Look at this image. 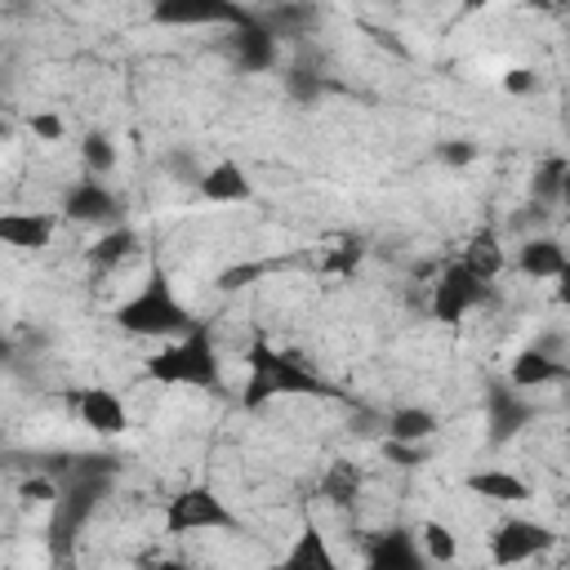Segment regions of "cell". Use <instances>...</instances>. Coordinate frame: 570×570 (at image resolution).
<instances>
[{"mask_svg":"<svg viewBox=\"0 0 570 570\" xmlns=\"http://www.w3.org/2000/svg\"><path fill=\"white\" fill-rule=\"evenodd\" d=\"M111 325L120 334H134V338H156V343H169V338H183L200 325V316L187 307V298L178 294V285L169 281V272L160 263L147 267L142 285L129 289L116 307H111Z\"/></svg>","mask_w":570,"mask_h":570,"instance_id":"cell-1","label":"cell"},{"mask_svg":"<svg viewBox=\"0 0 570 570\" xmlns=\"http://www.w3.org/2000/svg\"><path fill=\"white\" fill-rule=\"evenodd\" d=\"M245 387H240V401L249 410L276 401V396H338L321 370H312L298 352H281L272 347L267 338H254L249 352H245Z\"/></svg>","mask_w":570,"mask_h":570,"instance_id":"cell-2","label":"cell"},{"mask_svg":"<svg viewBox=\"0 0 570 570\" xmlns=\"http://www.w3.org/2000/svg\"><path fill=\"white\" fill-rule=\"evenodd\" d=\"M142 379L156 387H196V392H223V356L214 343V330L200 321L191 334L160 343L142 361Z\"/></svg>","mask_w":570,"mask_h":570,"instance_id":"cell-3","label":"cell"},{"mask_svg":"<svg viewBox=\"0 0 570 570\" xmlns=\"http://www.w3.org/2000/svg\"><path fill=\"white\" fill-rule=\"evenodd\" d=\"M245 521L214 485H183L165 499V534H236Z\"/></svg>","mask_w":570,"mask_h":570,"instance_id":"cell-4","label":"cell"},{"mask_svg":"<svg viewBox=\"0 0 570 570\" xmlns=\"http://www.w3.org/2000/svg\"><path fill=\"white\" fill-rule=\"evenodd\" d=\"M485 298H490V281H485L476 267H468L463 258H454V263L441 267V276H436L432 289H428V316L441 321V325H459V321L472 316Z\"/></svg>","mask_w":570,"mask_h":570,"instance_id":"cell-5","label":"cell"},{"mask_svg":"<svg viewBox=\"0 0 570 570\" xmlns=\"http://www.w3.org/2000/svg\"><path fill=\"white\" fill-rule=\"evenodd\" d=\"M552 548H557V530L534 521V517H503L485 534V557L494 570H517V566H525Z\"/></svg>","mask_w":570,"mask_h":570,"instance_id":"cell-6","label":"cell"},{"mask_svg":"<svg viewBox=\"0 0 570 570\" xmlns=\"http://www.w3.org/2000/svg\"><path fill=\"white\" fill-rule=\"evenodd\" d=\"M254 9L245 4H232V0H160L151 9V22L160 27H245Z\"/></svg>","mask_w":570,"mask_h":570,"instance_id":"cell-7","label":"cell"},{"mask_svg":"<svg viewBox=\"0 0 570 570\" xmlns=\"http://www.w3.org/2000/svg\"><path fill=\"white\" fill-rule=\"evenodd\" d=\"M62 214L71 223H85V227H116L120 214H125V205H120V196L102 178H80V183L67 187Z\"/></svg>","mask_w":570,"mask_h":570,"instance_id":"cell-8","label":"cell"},{"mask_svg":"<svg viewBox=\"0 0 570 570\" xmlns=\"http://www.w3.org/2000/svg\"><path fill=\"white\" fill-rule=\"evenodd\" d=\"M267 570H343V561H338L330 534L321 530V521L316 517H303L298 530H294V539H289V548Z\"/></svg>","mask_w":570,"mask_h":570,"instance_id":"cell-9","label":"cell"},{"mask_svg":"<svg viewBox=\"0 0 570 570\" xmlns=\"http://www.w3.org/2000/svg\"><path fill=\"white\" fill-rule=\"evenodd\" d=\"M570 379V365L552 352V347H539V343H530V347H521L517 356H512V365H508V387L512 392H543V387H557V383H566Z\"/></svg>","mask_w":570,"mask_h":570,"instance_id":"cell-10","label":"cell"},{"mask_svg":"<svg viewBox=\"0 0 570 570\" xmlns=\"http://www.w3.org/2000/svg\"><path fill=\"white\" fill-rule=\"evenodd\" d=\"M76 419L94 432V436H125L129 432V410H125V401H120V392H111V387H102V383H94V387H80L76 392Z\"/></svg>","mask_w":570,"mask_h":570,"instance_id":"cell-11","label":"cell"},{"mask_svg":"<svg viewBox=\"0 0 570 570\" xmlns=\"http://www.w3.org/2000/svg\"><path fill=\"white\" fill-rule=\"evenodd\" d=\"M365 570H428L419 534L410 525H387L365 543Z\"/></svg>","mask_w":570,"mask_h":570,"instance_id":"cell-12","label":"cell"},{"mask_svg":"<svg viewBox=\"0 0 570 570\" xmlns=\"http://www.w3.org/2000/svg\"><path fill=\"white\" fill-rule=\"evenodd\" d=\"M534 419H539V410H534V401H530L525 392L494 387L490 401H485V428H490V441H494V445H508V441L521 436Z\"/></svg>","mask_w":570,"mask_h":570,"instance_id":"cell-13","label":"cell"},{"mask_svg":"<svg viewBox=\"0 0 570 570\" xmlns=\"http://www.w3.org/2000/svg\"><path fill=\"white\" fill-rule=\"evenodd\" d=\"M53 232H58L53 214H40V209H0V245L4 249H18V254L49 249Z\"/></svg>","mask_w":570,"mask_h":570,"instance_id":"cell-14","label":"cell"},{"mask_svg":"<svg viewBox=\"0 0 570 570\" xmlns=\"http://www.w3.org/2000/svg\"><path fill=\"white\" fill-rule=\"evenodd\" d=\"M196 196L205 205H245V200H254V183L236 160H214L209 169H200Z\"/></svg>","mask_w":570,"mask_h":570,"instance_id":"cell-15","label":"cell"},{"mask_svg":"<svg viewBox=\"0 0 570 570\" xmlns=\"http://www.w3.org/2000/svg\"><path fill=\"white\" fill-rule=\"evenodd\" d=\"M463 490L481 503H525L534 490L525 476H517L512 468H499V463H485L476 472H463Z\"/></svg>","mask_w":570,"mask_h":570,"instance_id":"cell-16","label":"cell"},{"mask_svg":"<svg viewBox=\"0 0 570 570\" xmlns=\"http://www.w3.org/2000/svg\"><path fill=\"white\" fill-rule=\"evenodd\" d=\"M232 58L240 71H272L281 62V40L249 13V22L232 31Z\"/></svg>","mask_w":570,"mask_h":570,"instance_id":"cell-17","label":"cell"},{"mask_svg":"<svg viewBox=\"0 0 570 570\" xmlns=\"http://www.w3.org/2000/svg\"><path fill=\"white\" fill-rule=\"evenodd\" d=\"M517 272L530 281H561L566 276V245L557 236H530L517 245Z\"/></svg>","mask_w":570,"mask_h":570,"instance_id":"cell-18","label":"cell"},{"mask_svg":"<svg viewBox=\"0 0 570 570\" xmlns=\"http://www.w3.org/2000/svg\"><path fill=\"white\" fill-rule=\"evenodd\" d=\"M441 432V414L432 405H396L387 414V445H428L432 436Z\"/></svg>","mask_w":570,"mask_h":570,"instance_id":"cell-19","label":"cell"},{"mask_svg":"<svg viewBox=\"0 0 570 570\" xmlns=\"http://www.w3.org/2000/svg\"><path fill=\"white\" fill-rule=\"evenodd\" d=\"M414 534H419V548H423L428 566H454L459 561V534H454L450 521L428 517L423 525H414Z\"/></svg>","mask_w":570,"mask_h":570,"instance_id":"cell-20","label":"cell"},{"mask_svg":"<svg viewBox=\"0 0 570 570\" xmlns=\"http://www.w3.org/2000/svg\"><path fill=\"white\" fill-rule=\"evenodd\" d=\"M134 249H138V232H134L129 223H116V227H107V232L94 240L89 263H94L98 272H111V267H120V263H125Z\"/></svg>","mask_w":570,"mask_h":570,"instance_id":"cell-21","label":"cell"},{"mask_svg":"<svg viewBox=\"0 0 570 570\" xmlns=\"http://www.w3.org/2000/svg\"><path fill=\"white\" fill-rule=\"evenodd\" d=\"M80 160H85V169H89L94 178H107V174L120 165V151H116L111 134H102V129H89V134L80 138Z\"/></svg>","mask_w":570,"mask_h":570,"instance_id":"cell-22","label":"cell"},{"mask_svg":"<svg viewBox=\"0 0 570 570\" xmlns=\"http://www.w3.org/2000/svg\"><path fill=\"white\" fill-rule=\"evenodd\" d=\"M254 18L281 40V36H294L298 27H307L316 18V9L312 4H276V9H254Z\"/></svg>","mask_w":570,"mask_h":570,"instance_id":"cell-23","label":"cell"},{"mask_svg":"<svg viewBox=\"0 0 570 570\" xmlns=\"http://www.w3.org/2000/svg\"><path fill=\"white\" fill-rule=\"evenodd\" d=\"M530 191H534L539 205H561V200H566V160H561V156H548V160L534 169Z\"/></svg>","mask_w":570,"mask_h":570,"instance_id":"cell-24","label":"cell"},{"mask_svg":"<svg viewBox=\"0 0 570 570\" xmlns=\"http://www.w3.org/2000/svg\"><path fill=\"white\" fill-rule=\"evenodd\" d=\"M321 490H325V499H330V503H352V499H356V490H361V476H356L347 463H338V468L321 481Z\"/></svg>","mask_w":570,"mask_h":570,"instance_id":"cell-25","label":"cell"},{"mask_svg":"<svg viewBox=\"0 0 570 570\" xmlns=\"http://www.w3.org/2000/svg\"><path fill=\"white\" fill-rule=\"evenodd\" d=\"M285 89H289V98H298V102H312V98H321V71H312V67H289L285 71Z\"/></svg>","mask_w":570,"mask_h":570,"instance_id":"cell-26","label":"cell"},{"mask_svg":"<svg viewBox=\"0 0 570 570\" xmlns=\"http://www.w3.org/2000/svg\"><path fill=\"white\" fill-rule=\"evenodd\" d=\"M476 142L472 138H445V142H436V160L441 165H450V169H468L472 160H476Z\"/></svg>","mask_w":570,"mask_h":570,"instance_id":"cell-27","label":"cell"},{"mask_svg":"<svg viewBox=\"0 0 570 570\" xmlns=\"http://www.w3.org/2000/svg\"><path fill=\"white\" fill-rule=\"evenodd\" d=\"M27 129H31L40 142H62V134H67V125H62L58 111H36V116L27 120Z\"/></svg>","mask_w":570,"mask_h":570,"instance_id":"cell-28","label":"cell"},{"mask_svg":"<svg viewBox=\"0 0 570 570\" xmlns=\"http://www.w3.org/2000/svg\"><path fill=\"white\" fill-rule=\"evenodd\" d=\"M503 89L512 98H530L539 89V71L534 67H512V71H503Z\"/></svg>","mask_w":570,"mask_h":570,"instance_id":"cell-29","label":"cell"},{"mask_svg":"<svg viewBox=\"0 0 570 570\" xmlns=\"http://www.w3.org/2000/svg\"><path fill=\"white\" fill-rule=\"evenodd\" d=\"M58 485L49 481V476H27L22 485H18V499H27V503H58Z\"/></svg>","mask_w":570,"mask_h":570,"instance_id":"cell-30","label":"cell"},{"mask_svg":"<svg viewBox=\"0 0 570 570\" xmlns=\"http://www.w3.org/2000/svg\"><path fill=\"white\" fill-rule=\"evenodd\" d=\"M151 570H196L191 561H178V557H165V561H156Z\"/></svg>","mask_w":570,"mask_h":570,"instance_id":"cell-31","label":"cell"},{"mask_svg":"<svg viewBox=\"0 0 570 570\" xmlns=\"http://www.w3.org/2000/svg\"><path fill=\"white\" fill-rule=\"evenodd\" d=\"M0 352H4V334H0Z\"/></svg>","mask_w":570,"mask_h":570,"instance_id":"cell-32","label":"cell"},{"mask_svg":"<svg viewBox=\"0 0 570 570\" xmlns=\"http://www.w3.org/2000/svg\"><path fill=\"white\" fill-rule=\"evenodd\" d=\"M0 138H4V125H0Z\"/></svg>","mask_w":570,"mask_h":570,"instance_id":"cell-33","label":"cell"}]
</instances>
